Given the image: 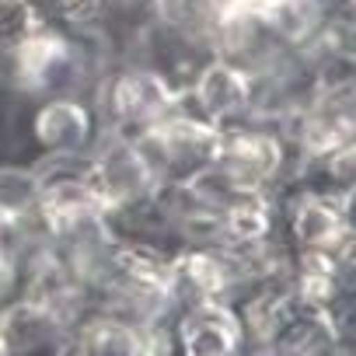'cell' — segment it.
<instances>
[{
	"label": "cell",
	"mask_w": 356,
	"mask_h": 356,
	"mask_svg": "<svg viewBox=\"0 0 356 356\" xmlns=\"http://www.w3.org/2000/svg\"><path fill=\"white\" fill-rule=\"evenodd\" d=\"M178 105L220 129L241 122L245 115H252V74L220 56H207L182 88Z\"/></svg>",
	"instance_id": "9"
},
{
	"label": "cell",
	"mask_w": 356,
	"mask_h": 356,
	"mask_svg": "<svg viewBox=\"0 0 356 356\" xmlns=\"http://www.w3.org/2000/svg\"><path fill=\"white\" fill-rule=\"evenodd\" d=\"M35 203H39V168L0 164V210L22 217V213H32Z\"/></svg>",
	"instance_id": "13"
},
{
	"label": "cell",
	"mask_w": 356,
	"mask_h": 356,
	"mask_svg": "<svg viewBox=\"0 0 356 356\" xmlns=\"http://www.w3.org/2000/svg\"><path fill=\"white\" fill-rule=\"evenodd\" d=\"M35 15L53 25H81L91 11V0H29Z\"/></svg>",
	"instance_id": "14"
},
{
	"label": "cell",
	"mask_w": 356,
	"mask_h": 356,
	"mask_svg": "<svg viewBox=\"0 0 356 356\" xmlns=\"http://www.w3.org/2000/svg\"><path fill=\"white\" fill-rule=\"evenodd\" d=\"M245 276L238 259L220 245H182L171 252V297L175 307L200 300H231Z\"/></svg>",
	"instance_id": "8"
},
{
	"label": "cell",
	"mask_w": 356,
	"mask_h": 356,
	"mask_svg": "<svg viewBox=\"0 0 356 356\" xmlns=\"http://www.w3.org/2000/svg\"><path fill=\"white\" fill-rule=\"evenodd\" d=\"M84 168H88V182L98 193L105 210L143 200V196L157 193V186H161V178L150 168L140 143L126 140V136H112V133H102V140L88 154Z\"/></svg>",
	"instance_id": "5"
},
{
	"label": "cell",
	"mask_w": 356,
	"mask_h": 356,
	"mask_svg": "<svg viewBox=\"0 0 356 356\" xmlns=\"http://www.w3.org/2000/svg\"><path fill=\"white\" fill-rule=\"evenodd\" d=\"M255 8L262 11L273 35L293 49H304L332 15H346V11H335L328 0H259Z\"/></svg>",
	"instance_id": "12"
},
{
	"label": "cell",
	"mask_w": 356,
	"mask_h": 356,
	"mask_svg": "<svg viewBox=\"0 0 356 356\" xmlns=\"http://www.w3.org/2000/svg\"><path fill=\"white\" fill-rule=\"evenodd\" d=\"M11 220H15V217H11L8 210H0V241H4V234H8V227H11Z\"/></svg>",
	"instance_id": "16"
},
{
	"label": "cell",
	"mask_w": 356,
	"mask_h": 356,
	"mask_svg": "<svg viewBox=\"0 0 356 356\" xmlns=\"http://www.w3.org/2000/svg\"><path fill=\"white\" fill-rule=\"evenodd\" d=\"M136 143L147 154V161L157 171L161 182H178V178H193L196 171H203L217 161L220 126H213L203 115L178 105L171 115H164L157 126H150L143 136H136Z\"/></svg>",
	"instance_id": "4"
},
{
	"label": "cell",
	"mask_w": 356,
	"mask_h": 356,
	"mask_svg": "<svg viewBox=\"0 0 356 356\" xmlns=\"http://www.w3.org/2000/svg\"><path fill=\"white\" fill-rule=\"evenodd\" d=\"M259 356H280V353H259ZM300 356H353L349 349H332V353H300Z\"/></svg>",
	"instance_id": "15"
},
{
	"label": "cell",
	"mask_w": 356,
	"mask_h": 356,
	"mask_svg": "<svg viewBox=\"0 0 356 356\" xmlns=\"http://www.w3.org/2000/svg\"><path fill=\"white\" fill-rule=\"evenodd\" d=\"M175 356H259L245 342L241 314L231 300H200L171 318Z\"/></svg>",
	"instance_id": "7"
},
{
	"label": "cell",
	"mask_w": 356,
	"mask_h": 356,
	"mask_svg": "<svg viewBox=\"0 0 356 356\" xmlns=\"http://www.w3.org/2000/svg\"><path fill=\"white\" fill-rule=\"evenodd\" d=\"M241 193H283L293 182L297 154L283 122L245 115L220 129V150L213 161Z\"/></svg>",
	"instance_id": "2"
},
{
	"label": "cell",
	"mask_w": 356,
	"mask_h": 356,
	"mask_svg": "<svg viewBox=\"0 0 356 356\" xmlns=\"http://www.w3.org/2000/svg\"><path fill=\"white\" fill-rule=\"evenodd\" d=\"M280 200V234L290 252L353 255V193H321L311 186H286Z\"/></svg>",
	"instance_id": "3"
},
{
	"label": "cell",
	"mask_w": 356,
	"mask_h": 356,
	"mask_svg": "<svg viewBox=\"0 0 356 356\" xmlns=\"http://www.w3.org/2000/svg\"><path fill=\"white\" fill-rule=\"evenodd\" d=\"M227 11H231L227 0H157L154 4V18L164 29H171L175 35H182L186 42L207 53H213V35Z\"/></svg>",
	"instance_id": "11"
},
{
	"label": "cell",
	"mask_w": 356,
	"mask_h": 356,
	"mask_svg": "<svg viewBox=\"0 0 356 356\" xmlns=\"http://www.w3.org/2000/svg\"><path fill=\"white\" fill-rule=\"evenodd\" d=\"M273 238H283L276 193H238L220 210V248L245 252V248H259Z\"/></svg>",
	"instance_id": "10"
},
{
	"label": "cell",
	"mask_w": 356,
	"mask_h": 356,
	"mask_svg": "<svg viewBox=\"0 0 356 356\" xmlns=\"http://www.w3.org/2000/svg\"><path fill=\"white\" fill-rule=\"evenodd\" d=\"M178 98H182V91L161 70L136 60H119L102 70L91 105L105 133L136 140L150 126H157L164 115H171L178 108Z\"/></svg>",
	"instance_id": "1"
},
{
	"label": "cell",
	"mask_w": 356,
	"mask_h": 356,
	"mask_svg": "<svg viewBox=\"0 0 356 356\" xmlns=\"http://www.w3.org/2000/svg\"><path fill=\"white\" fill-rule=\"evenodd\" d=\"M8 293H11V283H8V276H4V273H0V300H4Z\"/></svg>",
	"instance_id": "17"
},
{
	"label": "cell",
	"mask_w": 356,
	"mask_h": 356,
	"mask_svg": "<svg viewBox=\"0 0 356 356\" xmlns=\"http://www.w3.org/2000/svg\"><path fill=\"white\" fill-rule=\"evenodd\" d=\"M29 133L42 157H88L105 129L88 98L56 95L32 102Z\"/></svg>",
	"instance_id": "6"
}]
</instances>
